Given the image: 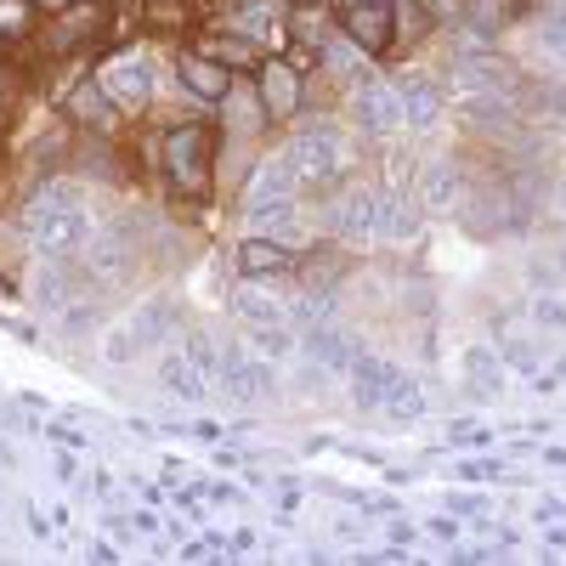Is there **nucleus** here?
<instances>
[{"instance_id": "nucleus-1", "label": "nucleus", "mask_w": 566, "mask_h": 566, "mask_svg": "<svg viewBox=\"0 0 566 566\" xmlns=\"http://www.w3.org/2000/svg\"><path fill=\"white\" fill-rule=\"evenodd\" d=\"M91 210H85V193L74 181H45L40 193L23 205V239L40 261H69L85 250L91 239Z\"/></svg>"}, {"instance_id": "nucleus-2", "label": "nucleus", "mask_w": 566, "mask_h": 566, "mask_svg": "<svg viewBox=\"0 0 566 566\" xmlns=\"http://www.w3.org/2000/svg\"><path fill=\"white\" fill-rule=\"evenodd\" d=\"M210 170H216V136L210 125H176L165 136V181L181 199H205L210 193Z\"/></svg>"}, {"instance_id": "nucleus-3", "label": "nucleus", "mask_w": 566, "mask_h": 566, "mask_svg": "<svg viewBox=\"0 0 566 566\" xmlns=\"http://www.w3.org/2000/svg\"><path fill=\"white\" fill-rule=\"evenodd\" d=\"M176 323H181V306H176V301L136 306L130 317H119L114 328H103V357H108L114 368H125V363H136L142 352L165 346V335H170Z\"/></svg>"}, {"instance_id": "nucleus-4", "label": "nucleus", "mask_w": 566, "mask_h": 566, "mask_svg": "<svg viewBox=\"0 0 566 566\" xmlns=\"http://www.w3.org/2000/svg\"><path fill=\"white\" fill-rule=\"evenodd\" d=\"M328 232L346 244H386V193L368 181H346L335 199H328Z\"/></svg>"}, {"instance_id": "nucleus-5", "label": "nucleus", "mask_w": 566, "mask_h": 566, "mask_svg": "<svg viewBox=\"0 0 566 566\" xmlns=\"http://www.w3.org/2000/svg\"><path fill=\"white\" fill-rule=\"evenodd\" d=\"M80 266H85L91 283H103V290H125V283L136 277V266H142V250L119 221H103V227H91V239L80 250Z\"/></svg>"}, {"instance_id": "nucleus-6", "label": "nucleus", "mask_w": 566, "mask_h": 566, "mask_svg": "<svg viewBox=\"0 0 566 566\" xmlns=\"http://www.w3.org/2000/svg\"><path fill=\"white\" fill-rule=\"evenodd\" d=\"M290 159H295V170H301V187H328V181H340L346 165H352L346 136L328 125V119L290 136Z\"/></svg>"}, {"instance_id": "nucleus-7", "label": "nucleus", "mask_w": 566, "mask_h": 566, "mask_svg": "<svg viewBox=\"0 0 566 566\" xmlns=\"http://www.w3.org/2000/svg\"><path fill=\"white\" fill-rule=\"evenodd\" d=\"M352 119L368 130V136H397V130H408V114H402V91L391 85V80H374V74H363L357 85H352Z\"/></svg>"}, {"instance_id": "nucleus-8", "label": "nucleus", "mask_w": 566, "mask_h": 566, "mask_svg": "<svg viewBox=\"0 0 566 566\" xmlns=\"http://www.w3.org/2000/svg\"><path fill=\"white\" fill-rule=\"evenodd\" d=\"M97 85L114 97V108H148L154 103V63H148V52H114L97 69Z\"/></svg>"}, {"instance_id": "nucleus-9", "label": "nucleus", "mask_w": 566, "mask_h": 566, "mask_svg": "<svg viewBox=\"0 0 566 566\" xmlns=\"http://www.w3.org/2000/svg\"><path fill=\"white\" fill-rule=\"evenodd\" d=\"M232 29H239L255 52H283L290 45V29H295V18H290V7L283 0H239V12H232Z\"/></svg>"}, {"instance_id": "nucleus-10", "label": "nucleus", "mask_w": 566, "mask_h": 566, "mask_svg": "<svg viewBox=\"0 0 566 566\" xmlns=\"http://www.w3.org/2000/svg\"><path fill=\"white\" fill-rule=\"evenodd\" d=\"M464 193H470V181H464V165H453V159H431V165H419V176H413V199H419L424 216L464 210Z\"/></svg>"}, {"instance_id": "nucleus-11", "label": "nucleus", "mask_w": 566, "mask_h": 566, "mask_svg": "<svg viewBox=\"0 0 566 566\" xmlns=\"http://www.w3.org/2000/svg\"><path fill=\"white\" fill-rule=\"evenodd\" d=\"M340 34H352L363 52H386L397 40V7L391 0H340Z\"/></svg>"}, {"instance_id": "nucleus-12", "label": "nucleus", "mask_w": 566, "mask_h": 566, "mask_svg": "<svg viewBox=\"0 0 566 566\" xmlns=\"http://www.w3.org/2000/svg\"><path fill=\"white\" fill-rule=\"evenodd\" d=\"M255 91H261V114H266L272 125L295 119V114H301V97H306L301 69H295V63H283V57H266V63H261Z\"/></svg>"}, {"instance_id": "nucleus-13", "label": "nucleus", "mask_w": 566, "mask_h": 566, "mask_svg": "<svg viewBox=\"0 0 566 566\" xmlns=\"http://www.w3.org/2000/svg\"><path fill=\"white\" fill-rule=\"evenodd\" d=\"M272 199H301V170H295L290 148L266 154V159L250 170V181H244V210H250V205H272Z\"/></svg>"}, {"instance_id": "nucleus-14", "label": "nucleus", "mask_w": 566, "mask_h": 566, "mask_svg": "<svg viewBox=\"0 0 566 566\" xmlns=\"http://www.w3.org/2000/svg\"><path fill=\"white\" fill-rule=\"evenodd\" d=\"M232 266H239V277H261V283H272V277H283V272H295V255H290V244H283V239L250 232V239L232 250Z\"/></svg>"}, {"instance_id": "nucleus-15", "label": "nucleus", "mask_w": 566, "mask_h": 566, "mask_svg": "<svg viewBox=\"0 0 566 566\" xmlns=\"http://www.w3.org/2000/svg\"><path fill=\"white\" fill-rule=\"evenodd\" d=\"M176 74L187 85V97H199V103H227L232 97V69L216 63L210 52H181Z\"/></svg>"}, {"instance_id": "nucleus-16", "label": "nucleus", "mask_w": 566, "mask_h": 566, "mask_svg": "<svg viewBox=\"0 0 566 566\" xmlns=\"http://www.w3.org/2000/svg\"><path fill=\"white\" fill-rule=\"evenodd\" d=\"M159 386L170 391V397H181V402H205L216 386L205 380V368L187 357V352H170V357H159Z\"/></svg>"}, {"instance_id": "nucleus-17", "label": "nucleus", "mask_w": 566, "mask_h": 566, "mask_svg": "<svg viewBox=\"0 0 566 566\" xmlns=\"http://www.w3.org/2000/svg\"><path fill=\"white\" fill-rule=\"evenodd\" d=\"M402 114H408V130H437V119H442V91L424 80V74H408L402 85Z\"/></svg>"}, {"instance_id": "nucleus-18", "label": "nucleus", "mask_w": 566, "mask_h": 566, "mask_svg": "<svg viewBox=\"0 0 566 566\" xmlns=\"http://www.w3.org/2000/svg\"><path fill=\"white\" fill-rule=\"evenodd\" d=\"M232 312H239L250 328H272V323H290V306H277L266 290H261V277H244L239 290H232Z\"/></svg>"}, {"instance_id": "nucleus-19", "label": "nucleus", "mask_w": 566, "mask_h": 566, "mask_svg": "<svg viewBox=\"0 0 566 566\" xmlns=\"http://www.w3.org/2000/svg\"><path fill=\"white\" fill-rule=\"evenodd\" d=\"M317 57H323V69L335 74V80H346V85H357L363 74H368V52L352 40V34H328L323 45H317Z\"/></svg>"}, {"instance_id": "nucleus-20", "label": "nucleus", "mask_w": 566, "mask_h": 566, "mask_svg": "<svg viewBox=\"0 0 566 566\" xmlns=\"http://www.w3.org/2000/svg\"><path fill=\"white\" fill-rule=\"evenodd\" d=\"M69 114H74L80 125H91V130H114V97L97 85V74H91L74 97H69Z\"/></svg>"}, {"instance_id": "nucleus-21", "label": "nucleus", "mask_w": 566, "mask_h": 566, "mask_svg": "<svg viewBox=\"0 0 566 566\" xmlns=\"http://www.w3.org/2000/svg\"><path fill=\"white\" fill-rule=\"evenodd\" d=\"M419 221H424V210H419V199L408 193H386V244H408L413 232H419Z\"/></svg>"}, {"instance_id": "nucleus-22", "label": "nucleus", "mask_w": 566, "mask_h": 566, "mask_svg": "<svg viewBox=\"0 0 566 566\" xmlns=\"http://www.w3.org/2000/svg\"><path fill=\"white\" fill-rule=\"evenodd\" d=\"M142 18H148V29H187L193 7L187 0H142Z\"/></svg>"}, {"instance_id": "nucleus-23", "label": "nucleus", "mask_w": 566, "mask_h": 566, "mask_svg": "<svg viewBox=\"0 0 566 566\" xmlns=\"http://www.w3.org/2000/svg\"><path fill=\"white\" fill-rule=\"evenodd\" d=\"M205 52H210L216 63H227V69H232V63H255V45H250L239 29L221 34V40H205Z\"/></svg>"}, {"instance_id": "nucleus-24", "label": "nucleus", "mask_w": 566, "mask_h": 566, "mask_svg": "<svg viewBox=\"0 0 566 566\" xmlns=\"http://www.w3.org/2000/svg\"><path fill=\"white\" fill-rule=\"evenodd\" d=\"M380 413H386V419H419V413H424V397H419V391H413V386L402 380L397 391H386Z\"/></svg>"}, {"instance_id": "nucleus-25", "label": "nucleus", "mask_w": 566, "mask_h": 566, "mask_svg": "<svg viewBox=\"0 0 566 566\" xmlns=\"http://www.w3.org/2000/svg\"><path fill=\"white\" fill-rule=\"evenodd\" d=\"M34 0H0V34H7V40H18L29 23H34Z\"/></svg>"}, {"instance_id": "nucleus-26", "label": "nucleus", "mask_w": 566, "mask_h": 566, "mask_svg": "<svg viewBox=\"0 0 566 566\" xmlns=\"http://www.w3.org/2000/svg\"><path fill=\"white\" fill-rule=\"evenodd\" d=\"M464 368H470V380H476V386H499V357L488 352V346H476V352H464Z\"/></svg>"}, {"instance_id": "nucleus-27", "label": "nucleus", "mask_w": 566, "mask_h": 566, "mask_svg": "<svg viewBox=\"0 0 566 566\" xmlns=\"http://www.w3.org/2000/svg\"><path fill=\"white\" fill-rule=\"evenodd\" d=\"M533 323L538 328H566V301L560 295H533Z\"/></svg>"}, {"instance_id": "nucleus-28", "label": "nucleus", "mask_w": 566, "mask_h": 566, "mask_svg": "<svg viewBox=\"0 0 566 566\" xmlns=\"http://www.w3.org/2000/svg\"><path fill=\"white\" fill-rule=\"evenodd\" d=\"M538 45H544V57H549V63L560 57V69H566V23H544Z\"/></svg>"}, {"instance_id": "nucleus-29", "label": "nucleus", "mask_w": 566, "mask_h": 566, "mask_svg": "<svg viewBox=\"0 0 566 566\" xmlns=\"http://www.w3.org/2000/svg\"><path fill=\"white\" fill-rule=\"evenodd\" d=\"M549 205H555V216H560V221H566V176H560V181H555V199H549Z\"/></svg>"}, {"instance_id": "nucleus-30", "label": "nucleus", "mask_w": 566, "mask_h": 566, "mask_svg": "<svg viewBox=\"0 0 566 566\" xmlns=\"http://www.w3.org/2000/svg\"><path fill=\"white\" fill-rule=\"evenodd\" d=\"M40 12H63V7H74V0H34Z\"/></svg>"}, {"instance_id": "nucleus-31", "label": "nucleus", "mask_w": 566, "mask_h": 566, "mask_svg": "<svg viewBox=\"0 0 566 566\" xmlns=\"http://www.w3.org/2000/svg\"><path fill=\"white\" fill-rule=\"evenodd\" d=\"M560 261H566V255H560Z\"/></svg>"}]
</instances>
